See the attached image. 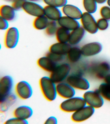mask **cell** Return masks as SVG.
I'll use <instances>...</instances> for the list:
<instances>
[{
    "label": "cell",
    "instance_id": "d590c367",
    "mask_svg": "<svg viewBox=\"0 0 110 124\" xmlns=\"http://www.w3.org/2000/svg\"><path fill=\"white\" fill-rule=\"evenodd\" d=\"M8 22L5 19L0 17V30H6L9 28Z\"/></svg>",
    "mask_w": 110,
    "mask_h": 124
},
{
    "label": "cell",
    "instance_id": "6da1fadb",
    "mask_svg": "<svg viewBox=\"0 0 110 124\" xmlns=\"http://www.w3.org/2000/svg\"><path fill=\"white\" fill-rule=\"evenodd\" d=\"M39 85L43 96L49 101H53L56 98V84L50 77L44 76L39 80Z\"/></svg>",
    "mask_w": 110,
    "mask_h": 124
},
{
    "label": "cell",
    "instance_id": "44dd1931",
    "mask_svg": "<svg viewBox=\"0 0 110 124\" xmlns=\"http://www.w3.org/2000/svg\"><path fill=\"white\" fill-rule=\"evenodd\" d=\"M44 9V15L50 21H57L62 16V12L59 8L46 5Z\"/></svg>",
    "mask_w": 110,
    "mask_h": 124
},
{
    "label": "cell",
    "instance_id": "277c9868",
    "mask_svg": "<svg viewBox=\"0 0 110 124\" xmlns=\"http://www.w3.org/2000/svg\"><path fill=\"white\" fill-rule=\"evenodd\" d=\"M83 98L87 105L94 108H100L104 104L103 98L97 90L87 91L84 94Z\"/></svg>",
    "mask_w": 110,
    "mask_h": 124
},
{
    "label": "cell",
    "instance_id": "f1b7e54d",
    "mask_svg": "<svg viewBox=\"0 0 110 124\" xmlns=\"http://www.w3.org/2000/svg\"><path fill=\"white\" fill-rule=\"evenodd\" d=\"M59 27L57 21H50L45 30V34L49 37L55 36Z\"/></svg>",
    "mask_w": 110,
    "mask_h": 124
},
{
    "label": "cell",
    "instance_id": "60d3db41",
    "mask_svg": "<svg viewBox=\"0 0 110 124\" xmlns=\"http://www.w3.org/2000/svg\"><path fill=\"white\" fill-rule=\"evenodd\" d=\"M3 0L12 3L14 1H15V0Z\"/></svg>",
    "mask_w": 110,
    "mask_h": 124
},
{
    "label": "cell",
    "instance_id": "5b68a950",
    "mask_svg": "<svg viewBox=\"0 0 110 124\" xmlns=\"http://www.w3.org/2000/svg\"><path fill=\"white\" fill-rule=\"evenodd\" d=\"M74 89L86 91L89 89L90 84L87 79L79 75L73 74L69 75L66 80Z\"/></svg>",
    "mask_w": 110,
    "mask_h": 124
},
{
    "label": "cell",
    "instance_id": "603a6c76",
    "mask_svg": "<svg viewBox=\"0 0 110 124\" xmlns=\"http://www.w3.org/2000/svg\"><path fill=\"white\" fill-rule=\"evenodd\" d=\"M17 100V97L15 94L11 93L3 99L0 100V111L1 113L7 111L12 106Z\"/></svg>",
    "mask_w": 110,
    "mask_h": 124
},
{
    "label": "cell",
    "instance_id": "ab89813d",
    "mask_svg": "<svg viewBox=\"0 0 110 124\" xmlns=\"http://www.w3.org/2000/svg\"><path fill=\"white\" fill-rule=\"evenodd\" d=\"M41 0H27V1H29L33 2H36L39 1Z\"/></svg>",
    "mask_w": 110,
    "mask_h": 124
},
{
    "label": "cell",
    "instance_id": "ac0fdd59",
    "mask_svg": "<svg viewBox=\"0 0 110 124\" xmlns=\"http://www.w3.org/2000/svg\"><path fill=\"white\" fill-rule=\"evenodd\" d=\"M37 64L43 70L50 73L54 70L58 64L46 55L39 58L37 60Z\"/></svg>",
    "mask_w": 110,
    "mask_h": 124
},
{
    "label": "cell",
    "instance_id": "5bb4252c",
    "mask_svg": "<svg viewBox=\"0 0 110 124\" xmlns=\"http://www.w3.org/2000/svg\"><path fill=\"white\" fill-rule=\"evenodd\" d=\"M102 49L101 44L96 42L86 44L81 48L82 55L86 57L97 55L101 52Z\"/></svg>",
    "mask_w": 110,
    "mask_h": 124
},
{
    "label": "cell",
    "instance_id": "d4e9b609",
    "mask_svg": "<svg viewBox=\"0 0 110 124\" xmlns=\"http://www.w3.org/2000/svg\"><path fill=\"white\" fill-rule=\"evenodd\" d=\"M50 20L45 16L35 17L33 22V26L36 30L38 31L45 30Z\"/></svg>",
    "mask_w": 110,
    "mask_h": 124
},
{
    "label": "cell",
    "instance_id": "7c38bea8",
    "mask_svg": "<svg viewBox=\"0 0 110 124\" xmlns=\"http://www.w3.org/2000/svg\"><path fill=\"white\" fill-rule=\"evenodd\" d=\"M22 9L29 15L35 17L44 15V7L35 2L27 1Z\"/></svg>",
    "mask_w": 110,
    "mask_h": 124
},
{
    "label": "cell",
    "instance_id": "4316f807",
    "mask_svg": "<svg viewBox=\"0 0 110 124\" xmlns=\"http://www.w3.org/2000/svg\"><path fill=\"white\" fill-rule=\"evenodd\" d=\"M97 90L103 98L110 101V84L101 83Z\"/></svg>",
    "mask_w": 110,
    "mask_h": 124
},
{
    "label": "cell",
    "instance_id": "4fadbf2b",
    "mask_svg": "<svg viewBox=\"0 0 110 124\" xmlns=\"http://www.w3.org/2000/svg\"><path fill=\"white\" fill-rule=\"evenodd\" d=\"M56 90L57 94L65 99L74 97L75 94V89L66 81L57 84Z\"/></svg>",
    "mask_w": 110,
    "mask_h": 124
},
{
    "label": "cell",
    "instance_id": "8d00e7d4",
    "mask_svg": "<svg viewBox=\"0 0 110 124\" xmlns=\"http://www.w3.org/2000/svg\"><path fill=\"white\" fill-rule=\"evenodd\" d=\"M57 119L54 116H51L46 119L44 124H57Z\"/></svg>",
    "mask_w": 110,
    "mask_h": 124
},
{
    "label": "cell",
    "instance_id": "7402d4cb",
    "mask_svg": "<svg viewBox=\"0 0 110 124\" xmlns=\"http://www.w3.org/2000/svg\"><path fill=\"white\" fill-rule=\"evenodd\" d=\"M85 30L82 27H79L70 32L68 43L71 46L78 44L82 39L85 34Z\"/></svg>",
    "mask_w": 110,
    "mask_h": 124
},
{
    "label": "cell",
    "instance_id": "9c48e42d",
    "mask_svg": "<svg viewBox=\"0 0 110 124\" xmlns=\"http://www.w3.org/2000/svg\"><path fill=\"white\" fill-rule=\"evenodd\" d=\"M17 95L22 100H27L32 96L33 90L30 84L26 81H21L16 84L15 88Z\"/></svg>",
    "mask_w": 110,
    "mask_h": 124
},
{
    "label": "cell",
    "instance_id": "d6a6232c",
    "mask_svg": "<svg viewBox=\"0 0 110 124\" xmlns=\"http://www.w3.org/2000/svg\"><path fill=\"white\" fill-rule=\"evenodd\" d=\"M96 23L98 30L100 31H105L109 27V23L108 20L104 18H101L98 19Z\"/></svg>",
    "mask_w": 110,
    "mask_h": 124
},
{
    "label": "cell",
    "instance_id": "ba28073f",
    "mask_svg": "<svg viewBox=\"0 0 110 124\" xmlns=\"http://www.w3.org/2000/svg\"><path fill=\"white\" fill-rule=\"evenodd\" d=\"M94 112V108L89 106L86 105L73 112L71 115V119L76 123L84 122L90 118Z\"/></svg>",
    "mask_w": 110,
    "mask_h": 124
},
{
    "label": "cell",
    "instance_id": "484cf974",
    "mask_svg": "<svg viewBox=\"0 0 110 124\" xmlns=\"http://www.w3.org/2000/svg\"><path fill=\"white\" fill-rule=\"evenodd\" d=\"M70 32V31L59 26L55 35L56 39L58 42H68Z\"/></svg>",
    "mask_w": 110,
    "mask_h": 124
},
{
    "label": "cell",
    "instance_id": "e575fe53",
    "mask_svg": "<svg viewBox=\"0 0 110 124\" xmlns=\"http://www.w3.org/2000/svg\"><path fill=\"white\" fill-rule=\"evenodd\" d=\"M27 0H15L11 4V6L17 11L22 9L23 6Z\"/></svg>",
    "mask_w": 110,
    "mask_h": 124
},
{
    "label": "cell",
    "instance_id": "83f0119b",
    "mask_svg": "<svg viewBox=\"0 0 110 124\" xmlns=\"http://www.w3.org/2000/svg\"><path fill=\"white\" fill-rule=\"evenodd\" d=\"M83 5L87 12L94 13L97 9V3L95 0H83Z\"/></svg>",
    "mask_w": 110,
    "mask_h": 124
},
{
    "label": "cell",
    "instance_id": "cb8c5ba5",
    "mask_svg": "<svg viewBox=\"0 0 110 124\" xmlns=\"http://www.w3.org/2000/svg\"><path fill=\"white\" fill-rule=\"evenodd\" d=\"M82 55L81 48L78 46H73L66 55V59L69 62L72 63L77 62L81 59Z\"/></svg>",
    "mask_w": 110,
    "mask_h": 124
},
{
    "label": "cell",
    "instance_id": "74e56055",
    "mask_svg": "<svg viewBox=\"0 0 110 124\" xmlns=\"http://www.w3.org/2000/svg\"><path fill=\"white\" fill-rule=\"evenodd\" d=\"M105 83L110 84V74H107L104 78Z\"/></svg>",
    "mask_w": 110,
    "mask_h": 124
},
{
    "label": "cell",
    "instance_id": "30bf717a",
    "mask_svg": "<svg viewBox=\"0 0 110 124\" xmlns=\"http://www.w3.org/2000/svg\"><path fill=\"white\" fill-rule=\"evenodd\" d=\"M90 70L97 78L104 79L110 72V64L105 61L99 62L91 67Z\"/></svg>",
    "mask_w": 110,
    "mask_h": 124
},
{
    "label": "cell",
    "instance_id": "3957f363",
    "mask_svg": "<svg viewBox=\"0 0 110 124\" xmlns=\"http://www.w3.org/2000/svg\"><path fill=\"white\" fill-rule=\"evenodd\" d=\"M71 69V67L68 63H61L50 73V77L56 84L63 82L69 75Z\"/></svg>",
    "mask_w": 110,
    "mask_h": 124
},
{
    "label": "cell",
    "instance_id": "f35d334b",
    "mask_svg": "<svg viewBox=\"0 0 110 124\" xmlns=\"http://www.w3.org/2000/svg\"><path fill=\"white\" fill-rule=\"evenodd\" d=\"M96 3L98 4H103L107 1V0H95Z\"/></svg>",
    "mask_w": 110,
    "mask_h": 124
},
{
    "label": "cell",
    "instance_id": "2e32d148",
    "mask_svg": "<svg viewBox=\"0 0 110 124\" xmlns=\"http://www.w3.org/2000/svg\"><path fill=\"white\" fill-rule=\"evenodd\" d=\"M61 11L64 16L76 20L81 19L82 15L79 8L69 4H67L62 8Z\"/></svg>",
    "mask_w": 110,
    "mask_h": 124
},
{
    "label": "cell",
    "instance_id": "b9f144b4",
    "mask_svg": "<svg viewBox=\"0 0 110 124\" xmlns=\"http://www.w3.org/2000/svg\"><path fill=\"white\" fill-rule=\"evenodd\" d=\"M107 2L108 6L110 7V0H107Z\"/></svg>",
    "mask_w": 110,
    "mask_h": 124
},
{
    "label": "cell",
    "instance_id": "1f68e13d",
    "mask_svg": "<svg viewBox=\"0 0 110 124\" xmlns=\"http://www.w3.org/2000/svg\"><path fill=\"white\" fill-rule=\"evenodd\" d=\"M100 14L101 17L108 21L110 20V7L104 6L100 10Z\"/></svg>",
    "mask_w": 110,
    "mask_h": 124
},
{
    "label": "cell",
    "instance_id": "4dcf8cb0",
    "mask_svg": "<svg viewBox=\"0 0 110 124\" xmlns=\"http://www.w3.org/2000/svg\"><path fill=\"white\" fill-rule=\"evenodd\" d=\"M45 55L49 57L52 61L58 64L65 62V61L66 59V56L54 54L49 51L47 52Z\"/></svg>",
    "mask_w": 110,
    "mask_h": 124
},
{
    "label": "cell",
    "instance_id": "9a60e30c",
    "mask_svg": "<svg viewBox=\"0 0 110 124\" xmlns=\"http://www.w3.org/2000/svg\"><path fill=\"white\" fill-rule=\"evenodd\" d=\"M72 46L68 42L62 43L57 42L51 45L49 51L58 55L66 56Z\"/></svg>",
    "mask_w": 110,
    "mask_h": 124
},
{
    "label": "cell",
    "instance_id": "e0dca14e",
    "mask_svg": "<svg viewBox=\"0 0 110 124\" xmlns=\"http://www.w3.org/2000/svg\"><path fill=\"white\" fill-rule=\"evenodd\" d=\"M57 22L60 27L70 31H73L80 27V24L77 20L64 15L62 16Z\"/></svg>",
    "mask_w": 110,
    "mask_h": 124
},
{
    "label": "cell",
    "instance_id": "d6986e66",
    "mask_svg": "<svg viewBox=\"0 0 110 124\" xmlns=\"http://www.w3.org/2000/svg\"><path fill=\"white\" fill-rule=\"evenodd\" d=\"M16 11L11 5H2L0 7V17L8 22L13 21L16 18Z\"/></svg>",
    "mask_w": 110,
    "mask_h": 124
},
{
    "label": "cell",
    "instance_id": "52a82bcc",
    "mask_svg": "<svg viewBox=\"0 0 110 124\" xmlns=\"http://www.w3.org/2000/svg\"><path fill=\"white\" fill-rule=\"evenodd\" d=\"M82 27L85 31L91 34H94L98 30L97 23L91 14L86 12L82 13L81 18Z\"/></svg>",
    "mask_w": 110,
    "mask_h": 124
},
{
    "label": "cell",
    "instance_id": "ffe728a7",
    "mask_svg": "<svg viewBox=\"0 0 110 124\" xmlns=\"http://www.w3.org/2000/svg\"><path fill=\"white\" fill-rule=\"evenodd\" d=\"M33 113V111L31 108L28 106L22 105L17 108L13 111V115L14 117L27 120L31 117Z\"/></svg>",
    "mask_w": 110,
    "mask_h": 124
},
{
    "label": "cell",
    "instance_id": "f546056e",
    "mask_svg": "<svg viewBox=\"0 0 110 124\" xmlns=\"http://www.w3.org/2000/svg\"><path fill=\"white\" fill-rule=\"evenodd\" d=\"M46 5L59 8H62L67 4V0H42Z\"/></svg>",
    "mask_w": 110,
    "mask_h": 124
},
{
    "label": "cell",
    "instance_id": "7a4b0ae2",
    "mask_svg": "<svg viewBox=\"0 0 110 124\" xmlns=\"http://www.w3.org/2000/svg\"><path fill=\"white\" fill-rule=\"evenodd\" d=\"M86 105L83 98L74 96L64 101L60 105L59 108L64 112L73 113Z\"/></svg>",
    "mask_w": 110,
    "mask_h": 124
},
{
    "label": "cell",
    "instance_id": "8992f818",
    "mask_svg": "<svg viewBox=\"0 0 110 124\" xmlns=\"http://www.w3.org/2000/svg\"><path fill=\"white\" fill-rule=\"evenodd\" d=\"M19 39V33L15 27H9L6 30L5 34L4 45L8 49L15 48L18 44Z\"/></svg>",
    "mask_w": 110,
    "mask_h": 124
},
{
    "label": "cell",
    "instance_id": "836d02e7",
    "mask_svg": "<svg viewBox=\"0 0 110 124\" xmlns=\"http://www.w3.org/2000/svg\"><path fill=\"white\" fill-rule=\"evenodd\" d=\"M27 120H23L17 117L10 118L6 120L4 123L5 124H27Z\"/></svg>",
    "mask_w": 110,
    "mask_h": 124
},
{
    "label": "cell",
    "instance_id": "8fae6325",
    "mask_svg": "<svg viewBox=\"0 0 110 124\" xmlns=\"http://www.w3.org/2000/svg\"><path fill=\"white\" fill-rule=\"evenodd\" d=\"M14 82L10 76H4L0 80V100L12 93Z\"/></svg>",
    "mask_w": 110,
    "mask_h": 124
}]
</instances>
